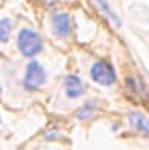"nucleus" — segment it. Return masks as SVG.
<instances>
[{"label": "nucleus", "instance_id": "obj_1", "mask_svg": "<svg viewBox=\"0 0 149 150\" xmlns=\"http://www.w3.org/2000/svg\"><path fill=\"white\" fill-rule=\"evenodd\" d=\"M16 45H18V50L21 51V54L26 56V58H34L43 48V42H42L40 35L31 29L19 30L16 38Z\"/></svg>", "mask_w": 149, "mask_h": 150}, {"label": "nucleus", "instance_id": "obj_2", "mask_svg": "<svg viewBox=\"0 0 149 150\" xmlns=\"http://www.w3.org/2000/svg\"><path fill=\"white\" fill-rule=\"evenodd\" d=\"M90 77L95 83L103 85V86H111L115 83L114 67L108 61H96L90 69Z\"/></svg>", "mask_w": 149, "mask_h": 150}, {"label": "nucleus", "instance_id": "obj_3", "mask_svg": "<svg viewBox=\"0 0 149 150\" xmlns=\"http://www.w3.org/2000/svg\"><path fill=\"white\" fill-rule=\"evenodd\" d=\"M47 81V72L40 66V62L37 61H31L26 67V75H24V88L26 90H38L40 86H43Z\"/></svg>", "mask_w": 149, "mask_h": 150}, {"label": "nucleus", "instance_id": "obj_4", "mask_svg": "<svg viewBox=\"0 0 149 150\" xmlns=\"http://www.w3.org/2000/svg\"><path fill=\"white\" fill-rule=\"evenodd\" d=\"M51 26L53 32L58 37L66 38L71 34V29H72V21H71V16L67 13H56L51 18Z\"/></svg>", "mask_w": 149, "mask_h": 150}, {"label": "nucleus", "instance_id": "obj_5", "mask_svg": "<svg viewBox=\"0 0 149 150\" xmlns=\"http://www.w3.org/2000/svg\"><path fill=\"white\" fill-rule=\"evenodd\" d=\"M64 90H66L67 98L76 99V98H79V96L83 94L85 85H83V81L80 80V77H77V75H67L64 78Z\"/></svg>", "mask_w": 149, "mask_h": 150}, {"label": "nucleus", "instance_id": "obj_6", "mask_svg": "<svg viewBox=\"0 0 149 150\" xmlns=\"http://www.w3.org/2000/svg\"><path fill=\"white\" fill-rule=\"evenodd\" d=\"M128 123L135 131L149 136V118L144 117L141 112H130L128 113Z\"/></svg>", "mask_w": 149, "mask_h": 150}, {"label": "nucleus", "instance_id": "obj_7", "mask_svg": "<svg viewBox=\"0 0 149 150\" xmlns=\"http://www.w3.org/2000/svg\"><path fill=\"white\" fill-rule=\"evenodd\" d=\"M95 2H96V5H98V8L101 10L103 13H104L106 16H108V19H111L112 23L115 24L117 27L120 26V18L115 15L114 11H112L111 10V6H109V3H108V0H95Z\"/></svg>", "mask_w": 149, "mask_h": 150}, {"label": "nucleus", "instance_id": "obj_8", "mask_svg": "<svg viewBox=\"0 0 149 150\" xmlns=\"http://www.w3.org/2000/svg\"><path fill=\"white\" fill-rule=\"evenodd\" d=\"M95 110H96V102H95L93 99H90V101L85 102L83 107L79 110V113H77V118H79V120H87V118H90V117L95 113Z\"/></svg>", "mask_w": 149, "mask_h": 150}, {"label": "nucleus", "instance_id": "obj_9", "mask_svg": "<svg viewBox=\"0 0 149 150\" xmlns=\"http://www.w3.org/2000/svg\"><path fill=\"white\" fill-rule=\"evenodd\" d=\"M11 35V21L8 18H2L0 19V42L6 43Z\"/></svg>", "mask_w": 149, "mask_h": 150}, {"label": "nucleus", "instance_id": "obj_10", "mask_svg": "<svg viewBox=\"0 0 149 150\" xmlns=\"http://www.w3.org/2000/svg\"><path fill=\"white\" fill-rule=\"evenodd\" d=\"M0 94H2V86H0Z\"/></svg>", "mask_w": 149, "mask_h": 150}, {"label": "nucleus", "instance_id": "obj_11", "mask_svg": "<svg viewBox=\"0 0 149 150\" xmlns=\"http://www.w3.org/2000/svg\"><path fill=\"white\" fill-rule=\"evenodd\" d=\"M0 123H2V117H0Z\"/></svg>", "mask_w": 149, "mask_h": 150}]
</instances>
